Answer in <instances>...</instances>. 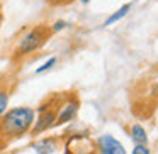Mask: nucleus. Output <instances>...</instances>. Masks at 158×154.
<instances>
[{
    "mask_svg": "<svg viewBox=\"0 0 158 154\" xmlns=\"http://www.w3.org/2000/svg\"><path fill=\"white\" fill-rule=\"evenodd\" d=\"M36 120L32 107H14L0 117V144L12 142L31 132Z\"/></svg>",
    "mask_w": 158,
    "mask_h": 154,
    "instance_id": "f257e3e1",
    "label": "nucleus"
},
{
    "mask_svg": "<svg viewBox=\"0 0 158 154\" xmlns=\"http://www.w3.org/2000/svg\"><path fill=\"white\" fill-rule=\"evenodd\" d=\"M53 36L51 27L46 24H38L32 29H29L21 39L14 49V58H24V56L36 53L48 42V39Z\"/></svg>",
    "mask_w": 158,
    "mask_h": 154,
    "instance_id": "f03ea898",
    "label": "nucleus"
},
{
    "mask_svg": "<svg viewBox=\"0 0 158 154\" xmlns=\"http://www.w3.org/2000/svg\"><path fill=\"white\" fill-rule=\"evenodd\" d=\"M63 98H65V95H53V97H48V98L39 105V109L36 110L34 125H32V129L29 134L39 136V134L49 130L51 127H55L56 113H58V109H60V105H61Z\"/></svg>",
    "mask_w": 158,
    "mask_h": 154,
    "instance_id": "7ed1b4c3",
    "label": "nucleus"
},
{
    "mask_svg": "<svg viewBox=\"0 0 158 154\" xmlns=\"http://www.w3.org/2000/svg\"><path fill=\"white\" fill-rule=\"evenodd\" d=\"M63 147H65V154H99L95 140L85 132L68 136Z\"/></svg>",
    "mask_w": 158,
    "mask_h": 154,
    "instance_id": "20e7f679",
    "label": "nucleus"
},
{
    "mask_svg": "<svg viewBox=\"0 0 158 154\" xmlns=\"http://www.w3.org/2000/svg\"><path fill=\"white\" fill-rule=\"evenodd\" d=\"M78 110H80L78 95H77L75 92L66 93L63 102H61V105H60V109H58V113H56L55 127H60V125H65V124L72 122V120L78 115Z\"/></svg>",
    "mask_w": 158,
    "mask_h": 154,
    "instance_id": "39448f33",
    "label": "nucleus"
},
{
    "mask_svg": "<svg viewBox=\"0 0 158 154\" xmlns=\"http://www.w3.org/2000/svg\"><path fill=\"white\" fill-rule=\"evenodd\" d=\"M97 146V152L99 154H127L126 147L123 146L121 140H117L114 136L110 134H104L95 140Z\"/></svg>",
    "mask_w": 158,
    "mask_h": 154,
    "instance_id": "423d86ee",
    "label": "nucleus"
},
{
    "mask_svg": "<svg viewBox=\"0 0 158 154\" xmlns=\"http://www.w3.org/2000/svg\"><path fill=\"white\" fill-rule=\"evenodd\" d=\"M58 149V139L56 137H44V139L38 140L34 144V151L36 154H53Z\"/></svg>",
    "mask_w": 158,
    "mask_h": 154,
    "instance_id": "0eeeda50",
    "label": "nucleus"
},
{
    "mask_svg": "<svg viewBox=\"0 0 158 154\" xmlns=\"http://www.w3.org/2000/svg\"><path fill=\"white\" fill-rule=\"evenodd\" d=\"M129 137L134 144H143L146 146L148 144V134H146V129H144L141 124H133L129 127Z\"/></svg>",
    "mask_w": 158,
    "mask_h": 154,
    "instance_id": "6e6552de",
    "label": "nucleus"
},
{
    "mask_svg": "<svg viewBox=\"0 0 158 154\" xmlns=\"http://www.w3.org/2000/svg\"><path fill=\"white\" fill-rule=\"evenodd\" d=\"M131 7H133L131 4H124V5H121V7L117 9L116 12H112V14H110L109 17H107L106 21H104V24H102V26H104V27H109V26L117 24V22H119L121 19H124V17H126V15L131 12Z\"/></svg>",
    "mask_w": 158,
    "mask_h": 154,
    "instance_id": "1a4fd4ad",
    "label": "nucleus"
},
{
    "mask_svg": "<svg viewBox=\"0 0 158 154\" xmlns=\"http://www.w3.org/2000/svg\"><path fill=\"white\" fill-rule=\"evenodd\" d=\"M9 100H10V90L7 86H0V117L7 112Z\"/></svg>",
    "mask_w": 158,
    "mask_h": 154,
    "instance_id": "9d476101",
    "label": "nucleus"
},
{
    "mask_svg": "<svg viewBox=\"0 0 158 154\" xmlns=\"http://www.w3.org/2000/svg\"><path fill=\"white\" fill-rule=\"evenodd\" d=\"M56 61H58V59H56L55 56H51V58H49L48 61H44V63H43V65L39 66V68H36V75H41V73H46V71H49V69H51L53 66L56 65Z\"/></svg>",
    "mask_w": 158,
    "mask_h": 154,
    "instance_id": "9b49d317",
    "label": "nucleus"
},
{
    "mask_svg": "<svg viewBox=\"0 0 158 154\" xmlns=\"http://www.w3.org/2000/svg\"><path fill=\"white\" fill-rule=\"evenodd\" d=\"M68 26H70V24H68L66 21H61V19H60V21H56L55 24L49 26V27H51V32L55 34V32H60V31H63V29H66Z\"/></svg>",
    "mask_w": 158,
    "mask_h": 154,
    "instance_id": "f8f14e48",
    "label": "nucleus"
},
{
    "mask_svg": "<svg viewBox=\"0 0 158 154\" xmlns=\"http://www.w3.org/2000/svg\"><path fill=\"white\" fill-rule=\"evenodd\" d=\"M131 154H151V151H150V147H148V146H143V144H134Z\"/></svg>",
    "mask_w": 158,
    "mask_h": 154,
    "instance_id": "ddd939ff",
    "label": "nucleus"
},
{
    "mask_svg": "<svg viewBox=\"0 0 158 154\" xmlns=\"http://www.w3.org/2000/svg\"><path fill=\"white\" fill-rule=\"evenodd\" d=\"M51 5H66L70 4V2H73V0H48Z\"/></svg>",
    "mask_w": 158,
    "mask_h": 154,
    "instance_id": "4468645a",
    "label": "nucleus"
},
{
    "mask_svg": "<svg viewBox=\"0 0 158 154\" xmlns=\"http://www.w3.org/2000/svg\"><path fill=\"white\" fill-rule=\"evenodd\" d=\"M4 21V9H2V4H0V24Z\"/></svg>",
    "mask_w": 158,
    "mask_h": 154,
    "instance_id": "2eb2a0df",
    "label": "nucleus"
},
{
    "mask_svg": "<svg viewBox=\"0 0 158 154\" xmlns=\"http://www.w3.org/2000/svg\"><path fill=\"white\" fill-rule=\"evenodd\" d=\"M80 2H82L83 5H87V4H89V2H90V0H80Z\"/></svg>",
    "mask_w": 158,
    "mask_h": 154,
    "instance_id": "dca6fc26",
    "label": "nucleus"
}]
</instances>
